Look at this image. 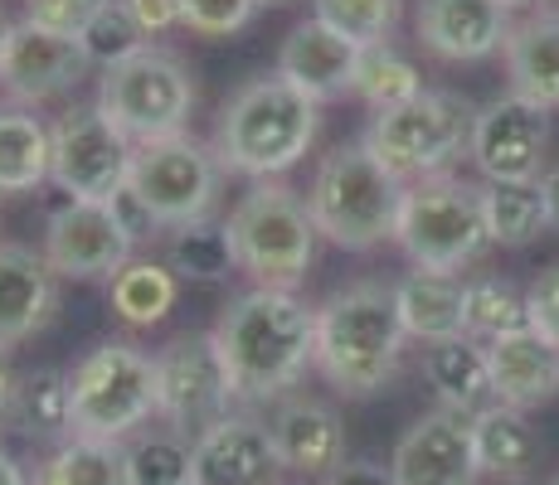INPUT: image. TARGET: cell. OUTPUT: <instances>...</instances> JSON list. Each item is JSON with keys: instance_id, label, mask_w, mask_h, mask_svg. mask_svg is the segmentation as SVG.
I'll return each mask as SVG.
<instances>
[{"instance_id": "1", "label": "cell", "mask_w": 559, "mask_h": 485, "mask_svg": "<svg viewBox=\"0 0 559 485\" xmlns=\"http://www.w3.org/2000/svg\"><path fill=\"white\" fill-rule=\"evenodd\" d=\"M214 344L234 384V403H273L317 369V306L297 291L253 287L224 306Z\"/></svg>"}, {"instance_id": "2", "label": "cell", "mask_w": 559, "mask_h": 485, "mask_svg": "<svg viewBox=\"0 0 559 485\" xmlns=\"http://www.w3.org/2000/svg\"><path fill=\"white\" fill-rule=\"evenodd\" d=\"M321 132V102L302 93L283 73L243 83L224 102L219 126H214V156L229 175L243 180H277L311 150Z\"/></svg>"}, {"instance_id": "3", "label": "cell", "mask_w": 559, "mask_h": 485, "mask_svg": "<svg viewBox=\"0 0 559 485\" xmlns=\"http://www.w3.org/2000/svg\"><path fill=\"white\" fill-rule=\"evenodd\" d=\"M404 320L394 287L356 282L317 306V374L341 398H370L394 379L404 360Z\"/></svg>"}, {"instance_id": "4", "label": "cell", "mask_w": 559, "mask_h": 485, "mask_svg": "<svg viewBox=\"0 0 559 485\" xmlns=\"http://www.w3.org/2000/svg\"><path fill=\"white\" fill-rule=\"evenodd\" d=\"M404 194L408 180L394 175L365 142H346L317 166L307 204L326 243L346 253H370L400 233Z\"/></svg>"}, {"instance_id": "5", "label": "cell", "mask_w": 559, "mask_h": 485, "mask_svg": "<svg viewBox=\"0 0 559 485\" xmlns=\"http://www.w3.org/2000/svg\"><path fill=\"white\" fill-rule=\"evenodd\" d=\"M229 239L239 253V272L253 287L297 291L317 263L321 229L311 219V204L283 180H253L229 214Z\"/></svg>"}, {"instance_id": "6", "label": "cell", "mask_w": 559, "mask_h": 485, "mask_svg": "<svg viewBox=\"0 0 559 485\" xmlns=\"http://www.w3.org/2000/svg\"><path fill=\"white\" fill-rule=\"evenodd\" d=\"M73 433L127 441L156 417V354L103 340L69 369Z\"/></svg>"}, {"instance_id": "7", "label": "cell", "mask_w": 559, "mask_h": 485, "mask_svg": "<svg viewBox=\"0 0 559 485\" xmlns=\"http://www.w3.org/2000/svg\"><path fill=\"white\" fill-rule=\"evenodd\" d=\"M394 243H400L408 263L424 267V272H462V267L481 263V253L491 247L481 190L457 175L414 180L404 194V214H400Z\"/></svg>"}, {"instance_id": "8", "label": "cell", "mask_w": 559, "mask_h": 485, "mask_svg": "<svg viewBox=\"0 0 559 485\" xmlns=\"http://www.w3.org/2000/svg\"><path fill=\"white\" fill-rule=\"evenodd\" d=\"M472 122H477V107L462 93L428 88L414 102L374 112L365 146L400 180H433V175H448V166L457 156H467Z\"/></svg>"}, {"instance_id": "9", "label": "cell", "mask_w": 559, "mask_h": 485, "mask_svg": "<svg viewBox=\"0 0 559 485\" xmlns=\"http://www.w3.org/2000/svg\"><path fill=\"white\" fill-rule=\"evenodd\" d=\"M98 107L136 146L166 142V136L186 132L190 112H195V78L180 53L146 45L142 53L103 73Z\"/></svg>"}, {"instance_id": "10", "label": "cell", "mask_w": 559, "mask_h": 485, "mask_svg": "<svg viewBox=\"0 0 559 485\" xmlns=\"http://www.w3.org/2000/svg\"><path fill=\"white\" fill-rule=\"evenodd\" d=\"M136 142L103 112L93 107H69L53 122V156H49V185L63 190L69 199L107 204L132 175Z\"/></svg>"}, {"instance_id": "11", "label": "cell", "mask_w": 559, "mask_h": 485, "mask_svg": "<svg viewBox=\"0 0 559 485\" xmlns=\"http://www.w3.org/2000/svg\"><path fill=\"white\" fill-rule=\"evenodd\" d=\"M127 185L152 204L166 229H180V223H200L214 214L219 185H224V166H219V156H214V146L180 132V136H166V142L136 146Z\"/></svg>"}, {"instance_id": "12", "label": "cell", "mask_w": 559, "mask_h": 485, "mask_svg": "<svg viewBox=\"0 0 559 485\" xmlns=\"http://www.w3.org/2000/svg\"><path fill=\"white\" fill-rule=\"evenodd\" d=\"M234 408V384L214 330H186L156 350V417L186 437H200Z\"/></svg>"}, {"instance_id": "13", "label": "cell", "mask_w": 559, "mask_h": 485, "mask_svg": "<svg viewBox=\"0 0 559 485\" xmlns=\"http://www.w3.org/2000/svg\"><path fill=\"white\" fill-rule=\"evenodd\" d=\"M545 146H550V112L540 102L507 93L491 97L487 107H477L467 156L487 175V185H497V180H515V185L540 180Z\"/></svg>"}, {"instance_id": "14", "label": "cell", "mask_w": 559, "mask_h": 485, "mask_svg": "<svg viewBox=\"0 0 559 485\" xmlns=\"http://www.w3.org/2000/svg\"><path fill=\"white\" fill-rule=\"evenodd\" d=\"M88 53L73 35H53V29L35 25V20H20L10 29L5 59H0V88L15 97L20 107H39L53 97L73 93L88 78Z\"/></svg>"}, {"instance_id": "15", "label": "cell", "mask_w": 559, "mask_h": 485, "mask_svg": "<svg viewBox=\"0 0 559 485\" xmlns=\"http://www.w3.org/2000/svg\"><path fill=\"white\" fill-rule=\"evenodd\" d=\"M45 257L59 277L73 282H112L127 263L136 257V247L127 243V233L117 229L112 209L88 199H69L45 229Z\"/></svg>"}, {"instance_id": "16", "label": "cell", "mask_w": 559, "mask_h": 485, "mask_svg": "<svg viewBox=\"0 0 559 485\" xmlns=\"http://www.w3.org/2000/svg\"><path fill=\"white\" fill-rule=\"evenodd\" d=\"M394 485H477V441L472 417L453 408H433L394 447Z\"/></svg>"}, {"instance_id": "17", "label": "cell", "mask_w": 559, "mask_h": 485, "mask_svg": "<svg viewBox=\"0 0 559 485\" xmlns=\"http://www.w3.org/2000/svg\"><path fill=\"white\" fill-rule=\"evenodd\" d=\"M507 0H418V45L443 63H481L497 49H507Z\"/></svg>"}, {"instance_id": "18", "label": "cell", "mask_w": 559, "mask_h": 485, "mask_svg": "<svg viewBox=\"0 0 559 485\" xmlns=\"http://www.w3.org/2000/svg\"><path fill=\"white\" fill-rule=\"evenodd\" d=\"M360 45L346 39L341 29H331L326 20L307 15L302 25H293V35L283 39L277 53V73L293 78L302 93H311L317 102H336V97L356 93V73H360Z\"/></svg>"}, {"instance_id": "19", "label": "cell", "mask_w": 559, "mask_h": 485, "mask_svg": "<svg viewBox=\"0 0 559 485\" xmlns=\"http://www.w3.org/2000/svg\"><path fill=\"white\" fill-rule=\"evenodd\" d=\"M59 272L25 243H0V354L25 344L53 320Z\"/></svg>"}, {"instance_id": "20", "label": "cell", "mask_w": 559, "mask_h": 485, "mask_svg": "<svg viewBox=\"0 0 559 485\" xmlns=\"http://www.w3.org/2000/svg\"><path fill=\"white\" fill-rule=\"evenodd\" d=\"M283 461L273 447V427L258 417H219L195 437V476L204 485H273Z\"/></svg>"}, {"instance_id": "21", "label": "cell", "mask_w": 559, "mask_h": 485, "mask_svg": "<svg viewBox=\"0 0 559 485\" xmlns=\"http://www.w3.org/2000/svg\"><path fill=\"white\" fill-rule=\"evenodd\" d=\"M273 447L277 461H283L287 476H311L321 481L326 471H336L346 461V427H341V413L321 398L293 393L277 403L273 413Z\"/></svg>"}, {"instance_id": "22", "label": "cell", "mask_w": 559, "mask_h": 485, "mask_svg": "<svg viewBox=\"0 0 559 485\" xmlns=\"http://www.w3.org/2000/svg\"><path fill=\"white\" fill-rule=\"evenodd\" d=\"M487 360H491V384H497V403L531 413V408H545L559 393V350L535 336L531 326L487 340Z\"/></svg>"}, {"instance_id": "23", "label": "cell", "mask_w": 559, "mask_h": 485, "mask_svg": "<svg viewBox=\"0 0 559 485\" xmlns=\"http://www.w3.org/2000/svg\"><path fill=\"white\" fill-rule=\"evenodd\" d=\"M424 379L438 393V403L453 413L477 417L481 408L497 403V384H491V360L487 340L477 336H453L424 350Z\"/></svg>"}, {"instance_id": "24", "label": "cell", "mask_w": 559, "mask_h": 485, "mask_svg": "<svg viewBox=\"0 0 559 485\" xmlns=\"http://www.w3.org/2000/svg\"><path fill=\"white\" fill-rule=\"evenodd\" d=\"M394 306L408 330V340H453L467 336V282H457V272H414L404 282H394Z\"/></svg>"}, {"instance_id": "25", "label": "cell", "mask_w": 559, "mask_h": 485, "mask_svg": "<svg viewBox=\"0 0 559 485\" xmlns=\"http://www.w3.org/2000/svg\"><path fill=\"white\" fill-rule=\"evenodd\" d=\"M507 73L511 93L540 102L545 112L559 107V10L531 15L507 35Z\"/></svg>"}, {"instance_id": "26", "label": "cell", "mask_w": 559, "mask_h": 485, "mask_svg": "<svg viewBox=\"0 0 559 485\" xmlns=\"http://www.w3.org/2000/svg\"><path fill=\"white\" fill-rule=\"evenodd\" d=\"M160 263L190 287H219L239 272V253H234L229 223H214V219L170 229L166 239H160Z\"/></svg>"}, {"instance_id": "27", "label": "cell", "mask_w": 559, "mask_h": 485, "mask_svg": "<svg viewBox=\"0 0 559 485\" xmlns=\"http://www.w3.org/2000/svg\"><path fill=\"white\" fill-rule=\"evenodd\" d=\"M5 423L29 441H59L73 437V393H69V374L63 369H29L15 379L10 393Z\"/></svg>"}, {"instance_id": "28", "label": "cell", "mask_w": 559, "mask_h": 485, "mask_svg": "<svg viewBox=\"0 0 559 485\" xmlns=\"http://www.w3.org/2000/svg\"><path fill=\"white\" fill-rule=\"evenodd\" d=\"M53 126L35 117V107H0V194H25L49 180Z\"/></svg>"}, {"instance_id": "29", "label": "cell", "mask_w": 559, "mask_h": 485, "mask_svg": "<svg viewBox=\"0 0 559 485\" xmlns=\"http://www.w3.org/2000/svg\"><path fill=\"white\" fill-rule=\"evenodd\" d=\"M472 441H477L481 476H521V471H531L535 457H540L531 417L511 403L481 408V413L472 417Z\"/></svg>"}, {"instance_id": "30", "label": "cell", "mask_w": 559, "mask_h": 485, "mask_svg": "<svg viewBox=\"0 0 559 485\" xmlns=\"http://www.w3.org/2000/svg\"><path fill=\"white\" fill-rule=\"evenodd\" d=\"M180 296V277L156 257H132L122 272L112 277V311L132 330H152L170 316Z\"/></svg>"}, {"instance_id": "31", "label": "cell", "mask_w": 559, "mask_h": 485, "mask_svg": "<svg viewBox=\"0 0 559 485\" xmlns=\"http://www.w3.org/2000/svg\"><path fill=\"white\" fill-rule=\"evenodd\" d=\"M127 485H180L195 476V437L176 427H142L122 441Z\"/></svg>"}, {"instance_id": "32", "label": "cell", "mask_w": 559, "mask_h": 485, "mask_svg": "<svg viewBox=\"0 0 559 485\" xmlns=\"http://www.w3.org/2000/svg\"><path fill=\"white\" fill-rule=\"evenodd\" d=\"M35 485H127L122 441H103V437L73 433L45 461V466H39Z\"/></svg>"}, {"instance_id": "33", "label": "cell", "mask_w": 559, "mask_h": 485, "mask_svg": "<svg viewBox=\"0 0 559 485\" xmlns=\"http://www.w3.org/2000/svg\"><path fill=\"white\" fill-rule=\"evenodd\" d=\"M481 204H487L491 243H501V247H525V243H535L545 229H550V219H545L540 180H531V185L497 180V185L481 190Z\"/></svg>"}, {"instance_id": "34", "label": "cell", "mask_w": 559, "mask_h": 485, "mask_svg": "<svg viewBox=\"0 0 559 485\" xmlns=\"http://www.w3.org/2000/svg\"><path fill=\"white\" fill-rule=\"evenodd\" d=\"M424 88V73L418 63L400 53L394 45H370L360 53V73H356V97L374 112H390V107H404L414 102Z\"/></svg>"}, {"instance_id": "35", "label": "cell", "mask_w": 559, "mask_h": 485, "mask_svg": "<svg viewBox=\"0 0 559 485\" xmlns=\"http://www.w3.org/2000/svg\"><path fill=\"white\" fill-rule=\"evenodd\" d=\"M79 45L88 53L93 69H117V63H127L132 53H142L152 45V35H146L142 25H136L132 5L127 0H103L98 10H93V20L79 29Z\"/></svg>"}, {"instance_id": "36", "label": "cell", "mask_w": 559, "mask_h": 485, "mask_svg": "<svg viewBox=\"0 0 559 485\" xmlns=\"http://www.w3.org/2000/svg\"><path fill=\"white\" fill-rule=\"evenodd\" d=\"M311 15L326 20L346 39H356L360 49H370L394 39L404 20V0H311Z\"/></svg>"}, {"instance_id": "37", "label": "cell", "mask_w": 559, "mask_h": 485, "mask_svg": "<svg viewBox=\"0 0 559 485\" xmlns=\"http://www.w3.org/2000/svg\"><path fill=\"white\" fill-rule=\"evenodd\" d=\"M521 326H525V291H515L507 277H477V282H467V336L497 340Z\"/></svg>"}, {"instance_id": "38", "label": "cell", "mask_w": 559, "mask_h": 485, "mask_svg": "<svg viewBox=\"0 0 559 485\" xmlns=\"http://www.w3.org/2000/svg\"><path fill=\"white\" fill-rule=\"evenodd\" d=\"M180 5H186V29L204 39H229L253 25L263 0H180Z\"/></svg>"}, {"instance_id": "39", "label": "cell", "mask_w": 559, "mask_h": 485, "mask_svg": "<svg viewBox=\"0 0 559 485\" xmlns=\"http://www.w3.org/2000/svg\"><path fill=\"white\" fill-rule=\"evenodd\" d=\"M107 209H112V219H117V229L127 233V243L132 247H152V243H160L166 239V223H160V214L152 209V204L142 199V194H136L132 185H122L112 194V199H107Z\"/></svg>"}, {"instance_id": "40", "label": "cell", "mask_w": 559, "mask_h": 485, "mask_svg": "<svg viewBox=\"0 0 559 485\" xmlns=\"http://www.w3.org/2000/svg\"><path fill=\"white\" fill-rule=\"evenodd\" d=\"M525 326L559 350V263L535 272L531 291H525Z\"/></svg>"}, {"instance_id": "41", "label": "cell", "mask_w": 559, "mask_h": 485, "mask_svg": "<svg viewBox=\"0 0 559 485\" xmlns=\"http://www.w3.org/2000/svg\"><path fill=\"white\" fill-rule=\"evenodd\" d=\"M98 5H103V0H25V20L53 29V35H73V39H79V29L88 25Z\"/></svg>"}, {"instance_id": "42", "label": "cell", "mask_w": 559, "mask_h": 485, "mask_svg": "<svg viewBox=\"0 0 559 485\" xmlns=\"http://www.w3.org/2000/svg\"><path fill=\"white\" fill-rule=\"evenodd\" d=\"M136 15V25L146 29V35H170V29L186 25V5L180 0H127Z\"/></svg>"}, {"instance_id": "43", "label": "cell", "mask_w": 559, "mask_h": 485, "mask_svg": "<svg viewBox=\"0 0 559 485\" xmlns=\"http://www.w3.org/2000/svg\"><path fill=\"white\" fill-rule=\"evenodd\" d=\"M321 485H394L390 466H370V461H341L336 471H326Z\"/></svg>"}, {"instance_id": "44", "label": "cell", "mask_w": 559, "mask_h": 485, "mask_svg": "<svg viewBox=\"0 0 559 485\" xmlns=\"http://www.w3.org/2000/svg\"><path fill=\"white\" fill-rule=\"evenodd\" d=\"M540 194H545V219H550V233H559V166L540 175Z\"/></svg>"}, {"instance_id": "45", "label": "cell", "mask_w": 559, "mask_h": 485, "mask_svg": "<svg viewBox=\"0 0 559 485\" xmlns=\"http://www.w3.org/2000/svg\"><path fill=\"white\" fill-rule=\"evenodd\" d=\"M0 485H29V476H25V466H20L10 451H0Z\"/></svg>"}, {"instance_id": "46", "label": "cell", "mask_w": 559, "mask_h": 485, "mask_svg": "<svg viewBox=\"0 0 559 485\" xmlns=\"http://www.w3.org/2000/svg\"><path fill=\"white\" fill-rule=\"evenodd\" d=\"M10 393H15V374L5 369V354H0V417H5V408H10Z\"/></svg>"}, {"instance_id": "47", "label": "cell", "mask_w": 559, "mask_h": 485, "mask_svg": "<svg viewBox=\"0 0 559 485\" xmlns=\"http://www.w3.org/2000/svg\"><path fill=\"white\" fill-rule=\"evenodd\" d=\"M10 29H15V25H10V15H5V10H0V59H5V45H10Z\"/></svg>"}, {"instance_id": "48", "label": "cell", "mask_w": 559, "mask_h": 485, "mask_svg": "<svg viewBox=\"0 0 559 485\" xmlns=\"http://www.w3.org/2000/svg\"><path fill=\"white\" fill-rule=\"evenodd\" d=\"M287 5H297V0H263V10H287Z\"/></svg>"}, {"instance_id": "49", "label": "cell", "mask_w": 559, "mask_h": 485, "mask_svg": "<svg viewBox=\"0 0 559 485\" xmlns=\"http://www.w3.org/2000/svg\"><path fill=\"white\" fill-rule=\"evenodd\" d=\"M507 5H535V0H507Z\"/></svg>"}, {"instance_id": "50", "label": "cell", "mask_w": 559, "mask_h": 485, "mask_svg": "<svg viewBox=\"0 0 559 485\" xmlns=\"http://www.w3.org/2000/svg\"><path fill=\"white\" fill-rule=\"evenodd\" d=\"M180 485H204V481H200V476H190V481H180Z\"/></svg>"}, {"instance_id": "51", "label": "cell", "mask_w": 559, "mask_h": 485, "mask_svg": "<svg viewBox=\"0 0 559 485\" xmlns=\"http://www.w3.org/2000/svg\"><path fill=\"white\" fill-rule=\"evenodd\" d=\"M545 485H559V471H555V476H550V481H545Z\"/></svg>"}, {"instance_id": "52", "label": "cell", "mask_w": 559, "mask_h": 485, "mask_svg": "<svg viewBox=\"0 0 559 485\" xmlns=\"http://www.w3.org/2000/svg\"><path fill=\"white\" fill-rule=\"evenodd\" d=\"M273 485H287V481H273Z\"/></svg>"}]
</instances>
